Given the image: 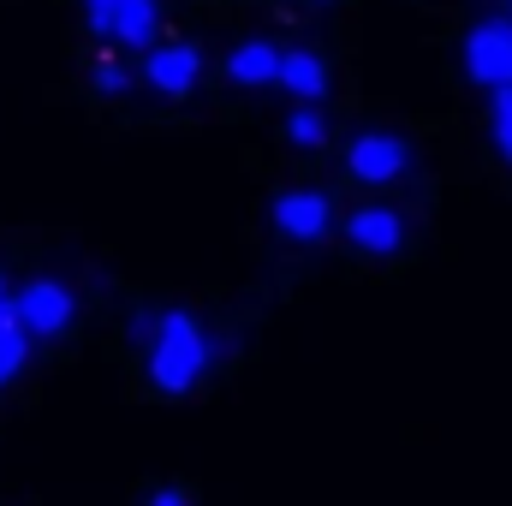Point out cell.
<instances>
[{"label":"cell","instance_id":"6da1fadb","mask_svg":"<svg viewBox=\"0 0 512 506\" xmlns=\"http://www.w3.org/2000/svg\"><path fill=\"white\" fill-rule=\"evenodd\" d=\"M131 334L143 340V352H149V381H155L161 393H191V387L203 381V370H209V358H215V346H209V334H203V322H197L191 310H161V316L137 322Z\"/></svg>","mask_w":512,"mask_h":506},{"label":"cell","instance_id":"7a4b0ae2","mask_svg":"<svg viewBox=\"0 0 512 506\" xmlns=\"http://www.w3.org/2000/svg\"><path fill=\"white\" fill-rule=\"evenodd\" d=\"M84 12H90L96 36H108L120 48H143V54L155 48V30H161L155 0H84Z\"/></svg>","mask_w":512,"mask_h":506},{"label":"cell","instance_id":"3957f363","mask_svg":"<svg viewBox=\"0 0 512 506\" xmlns=\"http://www.w3.org/2000/svg\"><path fill=\"white\" fill-rule=\"evenodd\" d=\"M465 72L483 90H507L512 84V18H483L465 36Z\"/></svg>","mask_w":512,"mask_h":506},{"label":"cell","instance_id":"277c9868","mask_svg":"<svg viewBox=\"0 0 512 506\" xmlns=\"http://www.w3.org/2000/svg\"><path fill=\"white\" fill-rule=\"evenodd\" d=\"M405 167H411V149H405V137H393V131H364V137H352V149H346V173H352L358 185H393Z\"/></svg>","mask_w":512,"mask_h":506},{"label":"cell","instance_id":"5b68a950","mask_svg":"<svg viewBox=\"0 0 512 506\" xmlns=\"http://www.w3.org/2000/svg\"><path fill=\"white\" fill-rule=\"evenodd\" d=\"M12 310H18V322H24L30 340H54V334L72 328V292H66L60 280H30V286L12 298Z\"/></svg>","mask_w":512,"mask_h":506},{"label":"cell","instance_id":"8992f818","mask_svg":"<svg viewBox=\"0 0 512 506\" xmlns=\"http://www.w3.org/2000/svg\"><path fill=\"white\" fill-rule=\"evenodd\" d=\"M143 78L161 90V96H191L197 78H203V54L191 42H155L143 54Z\"/></svg>","mask_w":512,"mask_h":506},{"label":"cell","instance_id":"52a82bcc","mask_svg":"<svg viewBox=\"0 0 512 506\" xmlns=\"http://www.w3.org/2000/svg\"><path fill=\"white\" fill-rule=\"evenodd\" d=\"M328 221H334V209H328L322 191H286V197H274V227H280V239H292V245L322 239Z\"/></svg>","mask_w":512,"mask_h":506},{"label":"cell","instance_id":"ba28073f","mask_svg":"<svg viewBox=\"0 0 512 506\" xmlns=\"http://www.w3.org/2000/svg\"><path fill=\"white\" fill-rule=\"evenodd\" d=\"M346 239L370 256H393L405 245V221H399L393 209H376V203H370V209H358V215L346 221Z\"/></svg>","mask_w":512,"mask_h":506},{"label":"cell","instance_id":"9c48e42d","mask_svg":"<svg viewBox=\"0 0 512 506\" xmlns=\"http://www.w3.org/2000/svg\"><path fill=\"white\" fill-rule=\"evenodd\" d=\"M274 84L292 90L298 102H322V96H328V66H322V54H310V48H286Z\"/></svg>","mask_w":512,"mask_h":506},{"label":"cell","instance_id":"30bf717a","mask_svg":"<svg viewBox=\"0 0 512 506\" xmlns=\"http://www.w3.org/2000/svg\"><path fill=\"white\" fill-rule=\"evenodd\" d=\"M227 78H233V84H245V90L274 84V78H280V48H274V42H262V36L239 42V48L227 54Z\"/></svg>","mask_w":512,"mask_h":506},{"label":"cell","instance_id":"8fae6325","mask_svg":"<svg viewBox=\"0 0 512 506\" xmlns=\"http://www.w3.org/2000/svg\"><path fill=\"white\" fill-rule=\"evenodd\" d=\"M286 137H292L298 149H322V143H328V120H322V108H316V102H304V108L286 120Z\"/></svg>","mask_w":512,"mask_h":506},{"label":"cell","instance_id":"7c38bea8","mask_svg":"<svg viewBox=\"0 0 512 506\" xmlns=\"http://www.w3.org/2000/svg\"><path fill=\"white\" fill-rule=\"evenodd\" d=\"M495 102H489V131H495V149L512 161V84L507 90H489Z\"/></svg>","mask_w":512,"mask_h":506},{"label":"cell","instance_id":"4fadbf2b","mask_svg":"<svg viewBox=\"0 0 512 506\" xmlns=\"http://www.w3.org/2000/svg\"><path fill=\"white\" fill-rule=\"evenodd\" d=\"M126 84H131V72L120 60H96V90H102V96H120Z\"/></svg>","mask_w":512,"mask_h":506},{"label":"cell","instance_id":"5bb4252c","mask_svg":"<svg viewBox=\"0 0 512 506\" xmlns=\"http://www.w3.org/2000/svg\"><path fill=\"white\" fill-rule=\"evenodd\" d=\"M149 506H191V501H185L179 489H161V495H155V501H149Z\"/></svg>","mask_w":512,"mask_h":506},{"label":"cell","instance_id":"9a60e30c","mask_svg":"<svg viewBox=\"0 0 512 506\" xmlns=\"http://www.w3.org/2000/svg\"><path fill=\"white\" fill-rule=\"evenodd\" d=\"M0 304H6V280H0Z\"/></svg>","mask_w":512,"mask_h":506}]
</instances>
